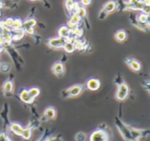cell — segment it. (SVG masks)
Wrapping results in <instances>:
<instances>
[{
	"label": "cell",
	"instance_id": "836d02e7",
	"mask_svg": "<svg viewBox=\"0 0 150 141\" xmlns=\"http://www.w3.org/2000/svg\"><path fill=\"white\" fill-rule=\"evenodd\" d=\"M45 141H63L62 139H60L59 137H57V138H53V139H48V140H47Z\"/></svg>",
	"mask_w": 150,
	"mask_h": 141
},
{
	"label": "cell",
	"instance_id": "9a60e30c",
	"mask_svg": "<svg viewBox=\"0 0 150 141\" xmlns=\"http://www.w3.org/2000/svg\"><path fill=\"white\" fill-rule=\"evenodd\" d=\"M115 38L118 41L120 42H122L126 39L127 38V33L124 30H120L116 32V35H115Z\"/></svg>",
	"mask_w": 150,
	"mask_h": 141
},
{
	"label": "cell",
	"instance_id": "44dd1931",
	"mask_svg": "<svg viewBox=\"0 0 150 141\" xmlns=\"http://www.w3.org/2000/svg\"><path fill=\"white\" fill-rule=\"evenodd\" d=\"M13 21H14V18H7L6 19H4L3 21V25L4 27H7L9 29H11L12 28V25H13Z\"/></svg>",
	"mask_w": 150,
	"mask_h": 141
},
{
	"label": "cell",
	"instance_id": "5bb4252c",
	"mask_svg": "<svg viewBox=\"0 0 150 141\" xmlns=\"http://www.w3.org/2000/svg\"><path fill=\"white\" fill-rule=\"evenodd\" d=\"M55 115H56V112L53 107H48L44 111V116L46 117L47 119H53L55 118Z\"/></svg>",
	"mask_w": 150,
	"mask_h": 141
},
{
	"label": "cell",
	"instance_id": "d4e9b609",
	"mask_svg": "<svg viewBox=\"0 0 150 141\" xmlns=\"http://www.w3.org/2000/svg\"><path fill=\"white\" fill-rule=\"evenodd\" d=\"M81 18H84L85 16H86V14H87V11H86V9L83 7V6H80L79 8H78V10L76 11V12Z\"/></svg>",
	"mask_w": 150,
	"mask_h": 141
},
{
	"label": "cell",
	"instance_id": "d590c367",
	"mask_svg": "<svg viewBox=\"0 0 150 141\" xmlns=\"http://www.w3.org/2000/svg\"><path fill=\"white\" fill-rule=\"evenodd\" d=\"M144 5H150V0H142Z\"/></svg>",
	"mask_w": 150,
	"mask_h": 141
},
{
	"label": "cell",
	"instance_id": "484cf974",
	"mask_svg": "<svg viewBox=\"0 0 150 141\" xmlns=\"http://www.w3.org/2000/svg\"><path fill=\"white\" fill-rule=\"evenodd\" d=\"M138 21L140 22V23H149L148 21H149V15H147V14H145V13H142V14H140L139 15V17H138Z\"/></svg>",
	"mask_w": 150,
	"mask_h": 141
},
{
	"label": "cell",
	"instance_id": "52a82bcc",
	"mask_svg": "<svg viewBox=\"0 0 150 141\" xmlns=\"http://www.w3.org/2000/svg\"><path fill=\"white\" fill-rule=\"evenodd\" d=\"M85 86H86L85 88H87L90 90H92V91L98 90L101 86V82H100V80H98L97 78H91L86 82Z\"/></svg>",
	"mask_w": 150,
	"mask_h": 141
},
{
	"label": "cell",
	"instance_id": "d6a6232c",
	"mask_svg": "<svg viewBox=\"0 0 150 141\" xmlns=\"http://www.w3.org/2000/svg\"><path fill=\"white\" fill-rule=\"evenodd\" d=\"M91 3V0H81V4H82L83 6L89 5Z\"/></svg>",
	"mask_w": 150,
	"mask_h": 141
},
{
	"label": "cell",
	"instance_id": "f546056e",
	"mask_svg": "<svg viewBox=\"0 0 150 141\" xmlns=\"http://www.w3.org/2000/svg\"><path fill=\"white\" fill-rule=\"evenodd\" d=\"M142 11H143V13L149 15L150 12V5H144V7L142 9Z\"/></svg>",
	"mask_w": 150,
	"mask_h": 141
},
{
	"label": "cell",
	"instance_id": "ac0fdd59",
	"mask_svg": "<svg viewBox=\"0 0 150 141\" xmlns=\"http://www.w3.org/2000/svg\"><path fill=\"white\" fill-rule=\"evenodd\" d=\"M11 70V65L7 62L0 63V72L2 73H9Z\"/></svg>",
	"mask_w": 150,
	"mask_h": 141
},
{
	"label": "cell",
	"instance_id": "5b68a950",
	"mask_svg": "<svg viewBox=\"0 0 150 141\" xmlns=\"http://www.w3.org/2000/svg\"><path fill=\"white\" fill-rule=\"evenodd\" d=\"M66 42H67L66 39H63L62 37H57L48 39L47 45L53 48H62L66 44Z\"/></svg>",
	"mask_w": 150,
	"mask_h": 141
},
{
	"label": "cell",
	"instance_id": "277c9868",
	"mask_svg": "<svg viewBox=\"0 0 150 141\" xmlns=\"http://www.w3.org/2000/svg\"><path fill=\"white\" fill-rule=\"evenodd\" d=\"M108 134L103 130H97L93 132L90 137V141H108Z\"/></svg>",
	"mask_w": 150,
	"mask_h": 141
},
{
	"label": "cell",
	"instance_id": "cb8c5ba5",
	"mask_svg": "<svg viewBox=\"0 0 150 141\" xmlns=\"http://www.w3.org/2000/svg\"><path fill=\"white\" fill-rule=\"evenodd\" d=\"M81 19H82V18H81L76 13H72L69 22H71V23H73V24H75V25H78V23L81 21Z\"/></svg>",
	"mask_w": 150,
	"mask_h": 141
},
{
	"label": "cell",
	"instance_id": "ffe728a7",
	"mask_svg": "<svg viewBox=\"0 0 150 141\" xmlns=\"http://www.w3.org/2000/svg\"><path fill=\"white\" fill-rule=\"evenodd\" d=\"M74 47H75V49H77V50H82L83 47H84V43L83 42V40L79 39H76L74 43H73Z\"/></svg>",
	"mask_w": 150,
	"mask_h": 141
},
{
	"label": "cell",
	"instance_id": "7c38bea8",
	"mask_svg": "<svg viewBox=\"0 0 150 141\" xmlns=\"http://www.w3.org/2000/svg\"><path fill=\"white\" fill-rule=\"evenodd\" d=\"M58 34H59V37L67 39L70 35V30L67 25H62L58 30Z\"/></svg>",
	"mask_w": 150,
	"mask_h": 141
},
{
	"label": "cell",
	"instance_id": "4316f807",
	"mask_svg": "<svg viewBox=\"0 0 150 141\" xmlns=\"http://www.w3.org/2000/svg\"><path fill=\"white\" fill-rule=\"evenodd\" d=\"M74 3H75L74 0H65V6L69 12H71V11H72Z\"/></svg>",
	"mask_w": 150,
	"mask_h": 141
},
{
	"label": "cell",
	"instance_id": "30bf717a",
	"mask_svg": "<svg viewBox=\"0 0 150 141\" xmlns=\"http://www.w3.org/2000/svg\"><path fill=\"white\" fill-rule=\"evenodd\" d=\"M52 70L54 73V75H56L57 76H62L65 72L64 65L61 61L55 62L52 67Z\"/></svg>",
	"mask_w": 150,
	"mask_h": 141
},
{
	"label": "cell",
	"instance_id": "74e56055",
	"mask_svg": "<svg viewBox=\"0 0 150 141\" xmlns=\"http://www.w3.org/2000/svg\"><path fill=\"white\" fill-rule=\"evenodd\" d=\"M0 15H1V11H0Z\"/></svg>",
	"mask_w": 150,
	"mask_h": 141
},
{
	"label": "cell",
	"instance_id": "7a4b0ae2",
	"mask_svg": "<svg viewBox=\"0 0 150 141\" xmlns=\"http://www.w3.org/2000/svg\"><path fill=\"white\" fill-rule=\"evenodd\" d=\"M115 122H116V125L120 131V133H121L122 137L127 141H134V140L132 137L131 132H130V127L126 125L123 122H121L118 118H115Z\"/></svg>",
	"mask_w": 150,
	"mask_h": 141
},
{
	"label": "cell",
	"instance_id": "8d00e7d4",
	"mask_svg": "<svg viewBox=\"0 0 150 141\" xmlns=\"http://www.w3.org/2000/svg\"><path fill=\"white\" fill-rule=\"evenodd\" d=\"M31 1H36V0H31Z\"/></svg>",
	"mask_w": 150,
	"mask_h": 141
},
{
	"label": "cell",
	"instance_id": "8fae6325",
	"mask_svg": "<svg viewBox=\"0 0 150 141\" xmlns=\"http://www.w3.org/2000/svg\"><path fill=\"white\" fill-rule=\"evenodd\" d=\"M10 129H11V131L13 133H15L18 136H22L23 132H24V128L20 125H18L17 123H11V124H10Z\"/></svg>",
	"mask_w": 150,
	"mask_h": 141
},
{
	"label": "cell",
	"instance_id": "ba28073f",
	"mask_svg": "<svg viewBox=\"0 0 150 141\" xmlns=\"http://www.w3.org/2000/svg\"><path fill=\"white\" fill-rule=\"evenodd\" d=\"M19 98L25 104H32L34 101V99H33L31 97L27 89H22L20 90V92H19Z\"/></svg>",
	"mask_w": 150,
	"mask_h": 141
},
{
	"label": "cell",
	"instance_id": "4dcf8cb0",
	"mask_svg": "<svg viewBox=\"0 0 150 141\" xmlns=\"http://www.w3.org/2000/svg\"><path fill=\"white\" fill-rule=\"evenodd\" d=\"M149 85H150V83L149 80H147L146 82H142V86H143V88H144V89H146L148 91H149Z\"/></svg>",
	"mask_w": 150,
	"mask_h": 141
},
{
	"label": "cell",
	"instance_id": "f1b7e54d",
	"mask_svg": "<svg viewBox=\"0 0 150 141\" xmlns=\"http://www.w3.org/2000/svg\"><path fill=\"white\" fill-rule=\"evenodd\" d=\"M117 85H120V84H121V83H123L124 82H123V77L122 76H120V75H118V76L116 77V79H115V82H114Z\"/></svg>",
	"mask_w": 150,
	"mask_h": 141
},
{
	"label": "cell",
	"instance_id": "7402d4cb",
	"mask_svg": "<svg viewBox=\"0 0 150 141\" xmlns=\"http://www.w3.org/2000/svg\"><path fill=\"white\" fill-rule=\"evenodd\" d=\"M63 48L67 53H72L75 51V47H74L73 43H70V42H66Z\"/></svg>",
	"mask_w": 150,
	"mask_h": 141
},
{
	"label": "cell",
	"instance_id": "d6986e66",
	"mask_svg": "<svg viewBox=\"0 0 150 141\" xmlns=\"http://www.w3.org/2000/svg\"><path fill=\"white\" fill-rule=\"evenodd\" d=\"M23 25V22L21 21V19L19 18H15L13 21V25H12V28L11 30H19L22 28Z\"/></svg>",
	"mask_w": 150,
	"mask_h": 141
},
{
	"label": "cell",
	"instance_id": "6da1fadb",
	"mask_svg": "<svg viewBox=\"0 0 150 141\" xmlns=\"http://www.w3.org/2000/svg\"><path fill=\"white\" fill-rule=\"evenodd\" d=\"M85 85L83 84H76L74 86H71L68 89H65L62 91V96L63 98H69V97H75L79 96L83 90H84Z\"/></svg>",
	"mask_w": 150,
	"mask_h": 141
},
{
	"label": "cell",
	"instance_id": "1f68e13d",
	"mask_svg": "<svg viewBox=\"0 0 150 141\" xmlns=\"http://www.w3.org/2000/svg\"><path fill=\"white\" fill-rule=\"evenodd\" d=\"M24 31H25V32H27L28 34H31V35H33V34L34 33V30H33V27L25 28Z\"/></svg>",
	"mask_w": 150,
	"mask_h": 141
},
{
	"label": "cell",
	"instance_id": "4fadbf2b",
	"mask_svg": "<svg viewBox=\"0 0 150 141\" xmlns=\"http://www.w3.org/2000/svg\"><path fill=\"white\" fill-rule=\"evenodd\" d=\"M116 6H117L116 2H114V1H109V2H107L105 4V6H104V8H103L102 11H104L105 12H106L108 14V13L113 11L116 9Z\"/></svg>",
	"mask_w": 150,
	"mask_h": 141
},
{
	"label": "cell",
	"instance_id": "2e32d148",
	"mask_svg": "<svg viewBox=\"0 0 150 141\" xmlns=\"http://www.w3.org/2000/svg\"><path fill=\"white\" fill-rule=\"evenodd\" d=\"M36 24H37V22H36V20H35L34 18H29V19L25 20V21L23 23L22 27H24L25 29V28H29V27H33V26L36 25Z\"/></svg>",
	"mask_w": 150,
	"mask_h": 141
},
{
	"label": "cell",
	"instance_id": "9c48e42d",
	"mask_svg": "<svg viewBox=\"0 0 150 141\" xmlns=\"http://www.w3.org/2000/svg\"><path fill=\"white\" fill-rule=\"evenodd\" d=\"M125 61H126V63L130 67V68L133 69V70L135 71V72L140 71L141 68H142L141 63H140L138 61H136V60H134V59H133V58H127Z\"/></svg>",
	"mask_w": 150,
	"mask_h": 141
},
{
	"label": "cell",
	"instance_id": "3957f363",
	"mask_svg": "<svg viewBox=\"0 0 150 141\" xmlns=\"http://www.w3.org/2000/svg\"><path fill=\"white\" fill-rule=\"evenodd\" d=\"M129 95V87L125 82L118 85V90L116 92V98L120 101H124Z\"/></svg>",
	"mask_w": 150,
	"mask_h": 141
},
{
	"label": "cell",
	"instance_id": "f35d334b",
	"mask_svg": "<svg viewBox=\"0 0 150 141\" xmlns=\"http://www.w3.org/2000/svg\"><path fill=\"white\" fill-rule=\"evenodd\" d=\"M39 141H41V140H39Z\"/></svg>",
	"mask_w": 150,
	"mask_h": 141
},
{
	"label": "cell",
	"instance_id": "83f0119b",
	"mask_svg": "<svg viewBox=\"0 0 150 141\" xmlns=\"http://www.w3.org/2000/svg\"><path fill=\"white\" fill-rule=\"evenodd\" d=\"M76 141H85L86 140V134L84 133H78L76 135Z\"/></svg>",
	"mask_w": 150,
	"mask_h": 141
},
{
	"label": "cell",
	"instance_id": "e575fe53",
	"mask_svg": "<svg viewBox=\"0 0 150 141\" xmlns=\"http://www.w3.org/2000/svg\"><path fill=\"white\" fill-rule=\"evenodd\" d=\"M139 0H129L128 4H130V5H133V4H135Z\"/></svg>",
	"mask_w": 150,
	"mask_h": 141
},
{
	"label": "cell",
	"instance_id": "603a6c76",
	"mask_svg": "<svg viewBox=\"0 0 150 141\" xmlns=\"http://www.w3.org/2000/svg\"><path fill=\"white\" fill-rule=\"evenodd\" d=\"M32 136V131H31V128L27 127V128H25L24 129V132H23V134H22V138L25 139V140H29Z\"/></svg>",
	"mask_w": 150,
	"mask_h": 141
},
{
	"label": "cell",
	"instance_id": "8992f818",
	"mask_svg": "<svg viewBox=\"0 0 150 141\" xmlns=\"http://www.w3.org/2000/svg\"><path fill=\"white\" fill-rule=\"evenodd\" d=\"M13 91V81L11 78H8L3 84V92L5 97H11Z\"/></svg>",
	"mask_w": 150,
	"mask_h": 141
},
{
	"label": "cell",
	"instance_id": "e0dca14e",
	"mask_svg": "<svg viewBox=\"0 0 150 141\" xmlns=\"http://www.w3.org/2000/svg\"><path fill=\"white\" fill-rule=\"evenodd\" d=\"M28 92H29L31 97H32L33 99H35V98L40 95V89L37 88V87H33V88H31V89L28 90Z\"/></svg>",
	"mask_w": 150,
	"mask_h": 141
}]
</instances>
